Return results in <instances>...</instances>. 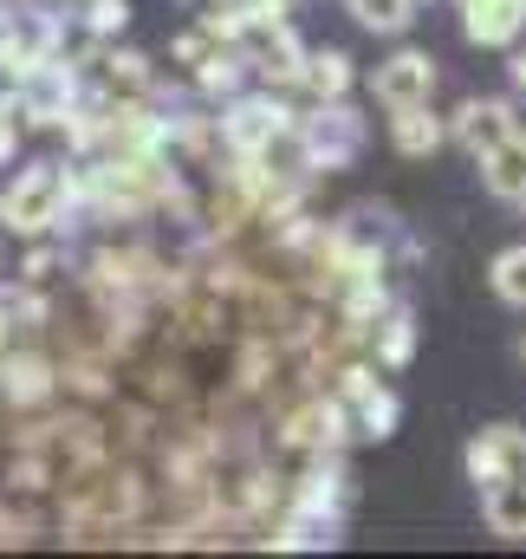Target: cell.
Here are the masks:
<instances>
[{"label": "cell", "mask_w": 526, "mask_h": 559, "mask_svg": "<svg viewBox=\"0 0 526 559\" xmlns=\"http://www.w3.org/2000/svg\"><path fill=\"white\" fill-rule=\"evenodd\" d=\"M59 202H65V176H59V169H26V176L7 189L0 215H7V228L39 235V228H52V222H59Z\"/></svg>", "instance_id": "obj_1"}, {"label": "cell", "mask_w": 526, "mask_h": 559, "mask_svg": "<svg viewBox=\"0 0 526 559\" xmlns=\"http://www.w3.org/2000/svg\"><path fill=\"white\" fill-rule=\"evenodd\" d=\"M468 475L488 481V488L507 481V475H526V436L507 429V423H501V429H481V436L468 442Z\"/></svg>", "instance_id": "obj_2"}, {"label": "cell", "mask_w": 526, "mask_h": 559, "mask_svg": "<svg viewBox=\"0 0 526 559\" xmlns=\"http://www.w3.org/2000/svg\"><path fill=\"white\" fill-rule=\"evenodd\" d=\"M429 85H435V66L422 59V52H396L391 66H378V98L403 111V105H422L429 98Z\"/></svg>", "instance_id": "obj_3"}, {"label": "cell", "mask_w": 526, "mask_h": 559, "mask_svg": "<svg viewBox=\"0 0 526 559\" xmlns=\"http://www.w3.org/2000/svg\"><path fill=\"white\" fill-rule=\"evenodd\" d=\"M462 13H468L475 46H507L526 26V0H462Z\"/></svg>", "instance_id": "obj_4"}, {"label": "cell", "mask_w": 526, "mask_h": 559, "mask_svg": "<svg viewBox=\"0 0 526 559\" xmlns=\"http://www.w3.org/2000/svg\"><path fill=\"white\" fill-rule=\"evenodd\" d=\"M46 46H52V26H46V20H13V26L0 33V66H7L13 79H33V72L46 66Z\"/></svg>", "instance_id": "obj_5"}, {"label": "cell", "mask_w": 526, "mask_h": 559, "mask_svg": "<svg viewBox=\"0 0 526 559\" xmlns=\"http://www.w3.org/2000/svg\"><path fill=\"white\" fill-rule=\"evenodd\" d=\"M455 138L468 143V150H494V143L514 138V111H507L501 98H475V105H462Z\"/></svg>", "instance_id": "obj_6"}, {"label": "cell", "mask_w": 526, "mask_h": 559, "mask_svg": "<svg viewBox=\"0 0 526 559\" xmlns=\"http://www.w3.org/2000/svg\"><path fill=\"white\" fill-rule=\"evenodd\" d=\"M279 131H286V111H279V105H266V98L235 105V118H228V143H235V150H248V156H261Z\"/></svg>", "instance_id": "obj_7"}, {"label": "cell", "mask_w": 526, "mask_h": 559, "mask_svg": "<svg viewBox=\"0 0 526 559\" xmlns=\"http://www.w3.org/2000/svg\"><path fill=\"white\" fill-rule=\"evenodd\" d=\"M488 521H494V534L526 540V475H507L488 488Z\"/></svg>", "instance_id": "obj_8"}, {"label": "cell", "mask_w": 526, "mask_h": 559, "mask_svg": "<svg viewBox=\"0 0 526 559\" xmlns=\"http://www.w3.org/2000/svg\"><path fill=\"white\" fill-rule=\"evenodd\" d=\"M488 189L494 195H526V138H507L488 150Z\"/></svg>", "instance_id": "obj_9"}, {"label": "cell", "mask_w": 526, "mask_h": 559, "mask_svg": "<svg viewBox=\"0 0 526 559\" xmlns=\"http://www.w3.org/2000/svg\"><path fill=\"white\" fill-rule=\"evenodd\" d=\"M52 391V365L46 358H7V397L13 404H39Z\"/></svg>", "instance_id": "obj_10"}, {"label": "cell", "mask_w": 526, "mask_h": 559, "mask_svg": "<svg viewBox=\"0 0 526 559\" xmlns=\"http://www.w3.org/2000/svg\"><path fill=\"white\" fill-rule=\"evenodd\" d=\"M435 143H442V124H435L422 105H403V111H396V150H403V156H422V150H435Z\"/></svg>", "instance_id": "obj_11"}, {"label": "cell", "mask_w": 526, "mask_h": 559, "mask_svg": "<svg viewBox=\"0 0 526 559\" xmlns=\"http://www.w3.org/2000/svg\"><path fill=\"white\" fill-rule=\"evenodd\" d=\"M306 85H312L319 98H338V92L351 85V59H345V52H312V59H306Z\"/></svg>", "instance_id": "obj_12"}, {"label": "cell", "mask_w": 526, "mask_h": 559, "mask_svg": "<svg viewBox=\"0 0 526 559\" xmlns=\"http://www.w3.org/2000/svg\"><path fill=\"white\" fill-rule=\"evenodd\" d=\"M358 143V118L351 111H325L312 131H306V150H325V156H338V150H351Z\"/></svg>", "instance_id": "obj_13"}, {"label": "cell", "mask_w": 526, "mask_h": 559, "mask_svg": "<svg viewBox=\"0 0 526 559\" xmlns=\"http://www.w3.org/2000/svg\"><path fill=\"white\" fill-rule=\"evenodd\" d=\"M105 85L124 92V98H143V92H150V72H143L136 52H118V59H105Z\"/></svg>", "instance_id": "obj_14"}, {"label": "cell", "mask_w": 526, "mask_h": 559, "mask_svg": "<svg viewBox=\"0 0 526 559\" xmlns=\"http://www.w3.org/2000/svg\"><path fill=\"white\" fill-rule=\"evenodd\" d=\"M345 7H351L371 33H396V26L409 20V0H345Z\"/></svg>", "instance_id": "obj_15"}, {"label": "cell", "mask_w": 526, "mask_h": 559, "mask_svg": "<svg viewBox=\"0 0 526 559\" xmlns=\"http://www.w3.org/2000/svg\"><path fill=\"white\" fill-rule=\"evenodd\" d=\"M494 293L514 299V306H526V248H514V254L494 261Z\"/></svg>", "instance_id": "obj_16"}, {"label": "cell", "mask_w": 526, "mask_h": 559, "mask_svg": "<svg viewBox=\"0 0 526 559\" xmlns=\"http://www.w3.org/2000/svg\"><path fill=\"white\" fill-rule=\"evenodd\" d=\"M409 345H416L409 319H391V325H384V345H378V352H384V365H403V358H409Z\"/></svg>", "instance_id": "obj_17"}, {"label": "cell", "mask_w": 526, "mask_h": 559, "mask_svg": "<svg viewBox=\"0 0 526 559\" xmlns=\"http://www.w3.org/2000/svg\"><path fill=\"white\" fill-rule=\"evenodd\" d=\"M391 423H396V404L384 391H371V397H364V429H371V436H391Z\"/></svg>", "instance_id": "obj_18"}, {"label": "cell", "mask_w": 526, "mask_h": 559, "mask_svg": "<svg viewBox=\"0 0 526 559\" xmlns=\"http://www.w3.org/2000/svg\"><path fill=\"white\" fill-rule=\"evenodd\" d=\"M124 20H131V7H124V0H98V7H92V33H118Z\"/></svg>", "instance_id": "obj_19"}, {"label": "cell", "mask_w": 526, "mask_h": 559, "mask_svg": "<svg viewBox=\"0 0 526 559\" xmlns=\"http://www.w3.org/2000/svg\"><path fill=\"white\" fill-rule=\"evenodd\" d=\"M7 150H13V124H7V118H0V156H7Z\"/></svg>", "instance_id": "obj_20"}, {"label": "cell", "mask_w": 526, "mask_h": 559, "mask_svg": "<svg viewBox=\"0 0 526 559\" xmlns=\"http://www.w3.org/2000/svg\"><path fill=\"white\" fill-rule=\"evenodd\" d=\"M7 338H13V325H7V312H0V358H7Z\"/></svg>", "instance_id": "obj_21"}, {"label": "cell", "mask_w": 526, "mask_h": 559, "mask_svg": "<svg viewBox=\"0 0 526 559\" xmlns=\"http://www.w3.org/2000/svg\"><path fill=\"white\" fill-rule=\"evenodd\" d=\"M514 85L526 92V59H514Z\"/></svg>", "instance_id": "obj_22"}]
</instances>
